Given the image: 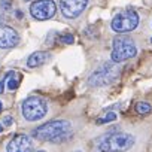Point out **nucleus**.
<instances>
[{"label":"nucleus","mask_w":152,"mask_h":152,"mask_svg":"<svg viewBox=\"0 0 152 152\" xmlns=\"http://www.w3.org/2000/svg\"><path fill=\"white\" fill-rule=\"evenodd\" d=\"M134 145V137L128 133H110L100 139L99 149L102 152H124Z\"/></svg>","instance_id":"f03ea898"},{"label":"nucleus","mask_w":152,"mask_h":152,"mask_svg":"<svg viewBox=\"0 0 152 152\" xmlns=\"http://www.w3.org/2000/svg\"><path fill=\"white\" fill-rule=\"evenodd\" d=\"M70 136H72V122L66 119L51 121L33 130V137L40 142L61 143L66 142Z\"/></svg>","instance_id":"f257e3e1"},{"label":"nucleus","mask_w":152,"mask_h":152,"mask_svg":"<svg viewBox=\"0 0 152 152\" xmlns=\"http://www.w3.org/2000/svg\"><path fill=\"white\" fill-rule=\"evenodd\" d=\"M75 152H82V151H75Z\"/></svg>","instance_id":"4be33fe9"},{"label":"nucleus","mask_w":152,"mask_h":152,"mask_svg":"<svg viewBox=\"0 0 152 152\" xmlns=\"http://www.w3.org/2000/svg\"><path fill=\"white\" fill-rule=\"evenodd\" d=\"M5 124H6V125H9V124H12V118H9V116H6V118H5Z\"/></svg>","instance_id":"a211bd4d"},{"label":"nucleus","mask_w":152,"mask_h":152,"mask_svg":"<svg viewBox=\"0 0 152 152\" xmlns=\"http://www.w3.org/2000/svg\"><path fill=\"white\" fill-rule=\"evenodd\" d=\"M3 87H5V79H2V81H0V94L3 93Z\"/></svg>","instance_id":"f3484780"},{"label":"nucleus","mask_w":152,"mask_h":152,"mask_svg":"<svg viewBox=\"0 0 152 152\" xmlns=\"http://www.w3.org/2000/svg\"><path fill=\"white\" fill-rule=\"evenodd\" d=\"M118 75H119L118 69L112 63H106L90 75L88 84L91 87H104V85L112 84L118 78Z\"/></svg>","instance_id":"423d86ee"},{"label":"nucleus","mask_w":152,"mask_h":152,"mask_svg":"<svg viewBox=\"0 0 152 152\" xmlns=\"http://www.w3.org/2000/svg\"><path fill=\"white\" fill-rule=\"evenodd\" d=\"M87 3H88V0H61L60 9L66 18L72 20V18L79 17L84 12V9L87 8Z\"/></svg>","instance_id":"6e6552de"},{"label":"nucleus","mask_w":152,"mask_h":152,"mask_svg":"<svg viewBox=\"0 0 152 152\" xmlns=\"http://www.w3.org/2000/svg\"><path fill=\"white\" fill-rule=\"evenodd\" d=\"M112 28L116 33H128L133 31L139 26V15L133 9H124L118 12L112 20Z\"/></svg>","instance_id":"39448f33"},{"label":"nucleus","mask_w":152,"mask_h":152,"mask_svg":"<svg viewBox=\"0 0 152 152\" xmlns=\"http://www.w3.org/2000/svg\"><path fill=\"white\" fill-rule=\"evenodd\" d=\"M11 2H9V0H0V6H3V9L5 11H8L9 8H11Z\"/></svg>","instance_id":"dca6fc26"},{"label":"nucleus","mask_w":152,"mask_h":152,"mask_svg":"<svg viewBox=\"0 0 152 152\" xmlns=\"http://www.w3.org/2000/svg\"><path fill=\"white\" fill-rule=\"evenodd\" d=\"M36 152H46V151H42V149H40V151H36Z\"/></svg>","instance_id":"412c9836"},{"label":"nucleus","mask_w":152,"mask_h":152,"mask_svg":"<svg viewBox=\"0 0 152 152\" xmlns=\"http://www.w3.org/2000/svg\"><path fill=\"white\" fill-rule=\"evenodd\" d=\"M136 54H137V48L128 36H116L113 39V48H112L113 63H122L128 58H133Z\"/></svg>","instance_id":"20e7f679"},{"label":"nucleus","mask_w":152,"mask_h":152,"mask_svg":"<svg viewBox=\"0 0 152 152\" xmlns=\"http://www.w3.org/2000/svg\"><path fill=\"white\" fill-rule=\"evenodd\" d=\"M21 110H23V116L27 121L34 122V121L45 118V115L48 113V103L45 99L33 96V97H28L23 102Z\"/></svg>","instance_id":"7ed1b4c3"},{"label":"nucleus","mask_w":152,"mask_h":152,"mask_svg":"<svg viewBox=\"0 0 152 152\" xmlns=\"http://www.w3.org/2000/svg\"><path fill=\"white\" fill-rule=\"evenodd\" d=\"M2 130H3V127H2V122H0V133H2Z\"/></svg>","instance_id":"6ab92c4d"},{"label":"nucleus","mask_w":152,"mask_h":152,"mask_svg":"<svg viewBox=\"0 0 152 152\" xmlns=\"http://www.w3.org/2000/svg\"><path fill=\"white\" fill-rule=\"evenodd\" d=\"M49 54L48 52H43V51H37V52H33L28 60H27V66L28 67H39L42 64H45L48 60H49Z\"/></svg>","instance_id":"9b49d317"},{"label":"nucleus","mask_w":152,"mask_h":152,"mask_svg":"<svg viewBox=\"0 0 152 152\" xmlns=\"http://www.w3.org/2000/svg\"><path fill=\"white\" fill-rule=\"evenodd\" d=\"M2 109H3V106H2V102H0V112H2Z\"/></svg>","instance_id":"aec40b11"},{"label":"nucleus","mask_w":152,"mask_h":152,"mask_svg":"<svg viewBox=\"0 0 152 152\" xmlns=\"http://www.w3.org/2000/svg\"><path fill=\"white\" fill-rule=\"evenodd\" d=\"M151 110H152L151 104H148V103H145V102H140V103H137V104H136V112H137L139 115L149 113Z\"/></svg>","instance_id":"f8f14e48"},{"label":"nucleus","mask_w":152,"mask_h":152,"mask_svg":"<svg viewBox=\"0 0 152 152\" xmlns=\"http://www.w3.org/2000/svg\"><path fill=\"white\" fill-rule=\"evenodd\" d=\"M18 42H20L18 33L12 27L0 23V48H3V49L14 48L18 45Z\"/></svg>","instance_id":"9d476101"},{"label":"nucleus","mask_w":152,"mask_h":152,"mask_svg":"<svg viewBox=\"0 0 152 152\" xmlns=\"http://www.w3.org/2000/svg\"><path fill=\"white\" fill-rule=\"evenodd\" d=\"M8 88H9V91L17 90V88H18V81H17V79H9V82H8Z\"/></svg>","instance_id":"2eb2a0df"},{"label":"nucleus","mask_w":152,"mask_h":152,"mask_svg":"<svg viewBox=\"0 0 152 152\" xmlns=\"http://www.w3.org/2000/svg\"><path fill=\"white\" fill-rule=\"evenodd\" d=\"M116 118H118V115L113 113V112H110V113H106V115H103L102 118H99V119H97V124H107V122L115 121Z\"/></svg>","instance_id":"ddd939ff"},{"label":"nucleus","mask_w":152,"mask_h":152,"mask_svg":"<svg viewBox=\"0 0 152 152\" xmlns=\"http://www.w3.org/2000/svg\"><path fill=\"white\" fill-rule=\"evenodd\" d=\"M33 139L30 136H15L6 146V152H31L33 151Z\"/></svg>","instance_id":"1a4fd4ad"},{"label":"nucleus","mask_w":152,"mask_h":152,"mask_svg":"<svg viewBox=\"0 0 152 152\" xmlns=\"http://www.w3.org/2000/svg\"><path fill=\"white\" fill-rule=\"evenodd\" d=\"M73 42H75V37H73V36H72L70 33L60 36V43H64V45H70V43H73Z\"/></svg>","instance_id":"4468645a"},{"label":"nucleus","mask_w":152,"mask_h":152,"mask_svg":"<svg viewBox=\"0 0 152 152\" xmlns=\"http://www.w3.org/2000/svg\"><path fill=\"white\" fill-rule=\"evenodd\" d=\"M57 12V5L54 0H36L30 5V14L34 20L45 21L51 20Z\"/></svg>","instance_id":"0eeeda50"},{"label":"nucleus","mask_w":152,"mask_h":152,"mask_svg":"<svg viewBox=\"0 0 152 152\" xmlns=\"http://www.w3.org/2000/svg\"><path fill=\"white\" fill-rule=\"evenodd\" d=\"M151 42H152V37H151Z\"/></svg>","instance_id":"5701e85b"}]
</instances>
